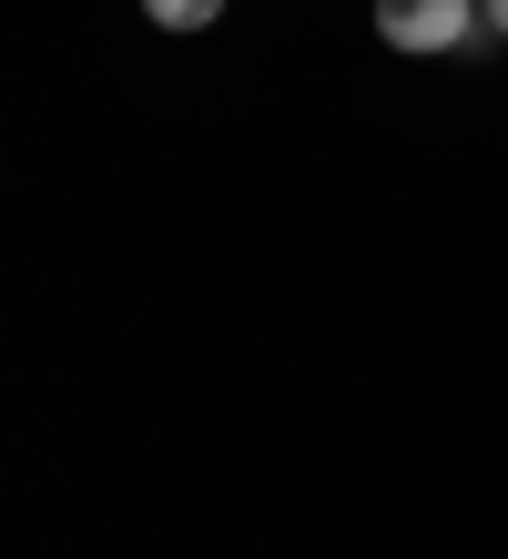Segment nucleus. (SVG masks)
Masks as SVG:
<instances>
[{"label": "nucleus", "instance_id": "f257e3e1", "mask_svg": "<svg viewBox=\"0 0 508 559\" xmlns=\"http://www.w3.org/2000/svg\"><path fill=\"white\" fill-rule=\"evenodd\" d=\"M377 41L387 51H479L488 41V0H377Z\"/></svg>", "mask_w": 508, "mask_h": 559}, {"label": "nucleus", "instance_id": "f03ea898", "mask_svg": "<svg viewBox=\"0 0 508 559\" xmlns=\"http://www.w3.org/2000/svg\"><path fill=\"white\" fill-rule=\"evenodd\" d=\"M143 21L153 31H203V21H224V0H143Z\"/></svg>", "mask_w": 508, "mask_h": 559}, {"label": "nucleus", "instance_id": "7ed1b4c3", "mask_svg": "<svg viewBox=\"0 0 508 559\" xmlns=\"http://www.w3.org/2000/svg\"><path fill=\"white\" fill-rule=\"evenodd\" d=\"M488 41H508V0H488Z\"/></svg>", "mask_w": 508, "mask_h": 559}]
</instances>
